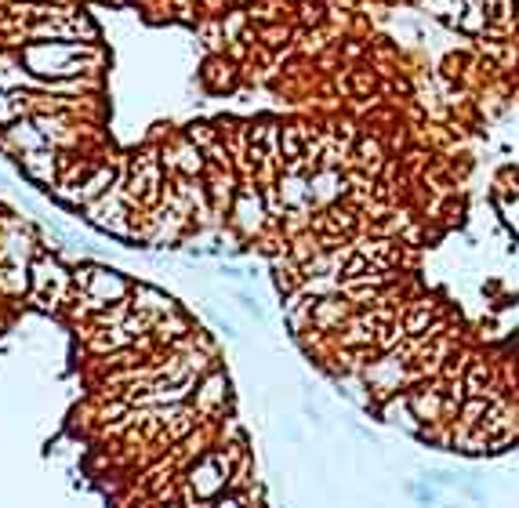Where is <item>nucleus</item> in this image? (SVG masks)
<instances>
[{
  "label": "nucleus",
  "instance_id": "obj_1",
  "mask_svg": "<svg viewBox=\"0 0 519 508\" xmlns=\"http://www.w3.org/2000/svg\"><path fill=\"white\" fill-rule=\"evenodd\" d=\"M80 51L84 48H80L77 40H51V44H30L19 59L26 62L30 73H37V77L66 80V77L84 73V66H80Z\"/></svg>",
  "mask_w": 519,
  "mask_h": 508
},
{
  "label": "nucleus",
  "instance_id": "obj_2",
  "mask_svg": "<svg viewBox=\"0 0 519 508\" xmlns=\"http://www.w3.org/2000/svg\"><path fill=\"white\" fill-rule=\"evenodd\" d=\"M80 291L88 294L91 305H109V302H124V294L131 291V284L113 269H102V265H91V269H80L77 273Z\"/></svg>",
  "mask_w": 519,
  "mask_h": 508
},
{
  "label": "nucleus",
  "instance_id": "obj_3",
  "mask_svg": "<svg viewBox=\"0 0 519 508\" xmlns=\"http://www.w3.org/2000/svg\"><path fill=\"white\" fill-rule=\"evenodd\" d=\"M22 171L33 178V182H44V186H55V175H59V160L48 149H30L22 153Z\"/></svg>",
  "mask_w": 519,
  "mask_h": 508
},
{
  "label": "nucleus",
  "instance_id": "obj_4",
  "mask_svg": "<svg viewBox=\"0 0 519 508\" xmlns=\"http://www.w3.org/2000/svg\"><path fill=\"white\" fill-rule=\"evenodd\" d=\"M309 193H313L316 204H327L334 196L345 193V178L334 171V167H324V171H316L313 182H309Z\"/></svg>",
  "mask_w": 519,
  "mask_h": 508
},
{
  "label": "nucleus",
  "instance_id": "obj_5",
  "mask_svg": "<svg viewBox=\"0 0 519 508\" xmlns=\"http://www.w3.org/2000/svg\"><path fill=\"white\" fill-rule=\"evenodd\" d=\"M411 407H414V414H418V418L436 421V418H443V411H447V400H443L440 389H429V385H422L418 392H411Z\"/></svg>",
  "mask_w": 519,
  "mask_h": 508
},
{
  "label": "nucleus",
  "instance_id": "obj_6",
  "mask_svg": "<svg viewBox=\"0 0 519 508\" xmlns=\"http://www.w3.org/2000/svg\"><path fill=\"white\" fill-rule=\"evenodd\" d=\"M382 414L389 425H403L407 432H422V425L414 421L418 414H414V407H411V396H392V400L382 407Z\"/></svg>",
  "mask_w": 519,
  "mask_h": 508
},
{
  "label": "nucleus",
  "instance_id": "obj_7",
  "mask_svg": "<svg viewBox=\"0 0 519 508\" xmlns=\"http://www.w3.org/2000/svg\"><path fill=\"white\" fill-rule=\"evenodd\" d=\"M487 385H490V371L487 367H472V374H469V381H465V389L472 392V396H487Z\"/></svg>",
  "mask_w": 519,
  "mask_h": 508
},
{
  "label": "nucleus",
  "instance_id": "obj_8",
  "mask_svg": "<svg viewBox=\"0 0 519 508\" xmlns=\"http://www.w3.org/2000/svg\"><path fill=\"white\" fill-rule=\"evenodd\" d=\"M360 160L367 167L382 164V142H378V138H363V142H360Z\"/></svg>",
  "mask_w": 519,
  "mask_h": 508
},
{
  "label": "nucleus",
  "instance_id": "obj_9",
  "mask_svg": "<svg viewBox=\"0 0 519 508\" xmlns=\"http://www.w3.org/2000/svg\"><path fill=\"white\" fill-rule=\"evenodd\" d=\"M458 26H465L469 33H480L483 26H487V11H480V8H469V15H461L458 19Z\"/></svg>",
  "mask_w": 519,
  "mask_h": 508
},
{
  "label": "nucleus",
  "instance_id": "obj_10",
  "mask_svg": "<svg viewBox=\"0 0 519 508\" xmlns=\"http://www.w3.org/2000/svg\"><path fill=\"white\" fill-rule=\"evenodd\" d=\"M0 131H4V120H0Z\"/></svg>",
  "mask_w": 519,
  "mask_h": 508
}]
</instances>
